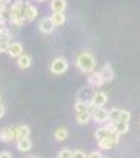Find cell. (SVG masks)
<instances>
[{
	"label": "cell",
	"mask_w": 140,
	"mask_h": 158,
	"mask_svg": "<svg viewBox=\"0 0 140 158\" xmlns=\"http://www.w3.org/2000/svg\"><path fill=\"white\" fill-rule=\"evenodd\" d=\"M76 65H77V68L82 73L91 74L95 73V68H96V59L90 51H82L77 56V59H76Z\"/></svg>",
	"instance_id": "obj_1"
},
{
	"label": "cell",
	"mask_w": 140,
	"mask_h": 158,
	"mask_svg": "<svg viewBox=\"0 0 140 158\" xmlns=\"http://www.w3.org/2000/svg\"><path fill=\"white\" fill-rule=\"evenodd\" d=\"M0 141L11 144V142H18L19 136H18V125L16 127H3L0 130Z\"/></svg>",
	"instance_id": "obj_2"
},
{
	"label": "cell",
	"mask_w": 140,
	"mask_h": 158,
	"mask_svg": "<svg viewBox=\"0 0 140 158\" xmlns=\"http://www.w3.org/2000/svg\"><path fill=\"white\" fill-rule=\"evenodd\" d=\"M68 70V60L65 57H57L50 62V73L52 74H63Z\"/></svg>",
	"instance_id": "obj_3"
},
{
	"label": "cell",
	"mask_w": 140,
	"mask_h": 158,
	"mask_svg": "<svg viewBox=\"0 0 140 158\" xmlns=\"http://www.w3.org/2000/svg\"><path fill=\"white\" fill-rule=\"evenodd\" d=\"M118 142H120V135H117L115 131H113V133H109L107 138L98 141V146H99V149H103V150H109L113 146H117Z\"/></svg>",
	"instance_id": "obj_4"
},
{
	"label": "cell",
	"mask_w": 140,
	"mask_h": 158,
	"mask_svg": "<svg viewBox=\"0 0 140 158\" xmlns=\"http://www.w3.org/2000/svg\"><path fill=\"white\" fill-rule=\"evenodd\" d=\"M91 118L96 123H106L109 122V111L106 108H95L91 111Z\"/></svg>",
	"instance_id": "obj_5"
},
{
	"label": "cell",
	"mask_w": 140,
	"mask_h": 158,
	"mask_svg": "<svg viewBox=\"0 0 140 158\" xmlns=\"http://www.w3.org/2000/svg\"><path fill=\"white\" fill-rule=\"evenodd\" d=\"M106 103H107V94H104V92H96L90 101V106L93 109L95 108H104Z\"/></svg>",
	"instance_id": "obj_6"
},
{
	"label": "cell",
	"mask_w": 140,
	"mask_h": 158,
	"mask_svg": "<svg viewBox=\"0 0 140 158\" xmlns=\"http://www.w3.org/2000/svg\"><path fill=\"white\" fill-rule=\"evenodd\" d=\"M38 18V10L36 6H33L32 3L25 2L24 3V19L25 21H35Z\"/></svg>",
	"instance_id": "obj_7"
},
{
	"label": "cell",
	"mask_w": 140,
	"mask_h": 158,
	"mask_svg": "<svg viewBox=\"0 0 140 158\" xmlns=\"http://www.w3.org/2000/svg\"><path fill=\"white\" fill-rule=\"evenodd\" d=\"M38 29H40V32H43V33H52L55 25H54V22H52L50 18H43L40 21V24H38Z\"/></svg>",
	"instance_id": "obj_8"
},
{
	"label": "cell",
	"mask_w": 140,
	"mask_h": 158,
	"mask_svg": "<svg viewBox=\"0 0 140 158\" xmlns=\"http://www.w3.org/2000/svg\"><path fill=\"white\" fill-rule=\"evenodd\" d=\"M8 54L11 56V57H21L22 54H24V46H22V43H19V41H11V44H10V48H8Z\"/></svg>",
	"instance_id": "obj_9"
},
{
	"label": "cell",
	"mask_w": 140,
	"mask_h": 158,
	"mask_svg": "<svg viewBox=\"0 0 140 158\" xmlns=\"http://www.w3.org/2000/svg\"><path fill=\"white\" fill-rule=\"evenodd\" d=\"M106 81H104V77L101 76V73H91L90 76H88V85L90 87H101Z\"/></svg>",
	"instance_id": "obj_10"
},
{
	"label": "cell",
	"mask_w": 140,
	"mask_h": 158,
	"mask_svg": "<svg viewBox=\"0 0 140 158\" xmlns=\"http://www.w3.org/2000/svg\"><path fill=\"white\" fill-rule=\"evenodd\" d=\"M66 5V0H50V10L54 13H65Z\"/></svg>",
	"instance_id": "obj_11"
},
{
	"label": "cell",
	"mask_w": 140,
	"mask_h": 158,
	"mask_svg": "<svg viewBox=\"0 0 140 158\" xmlns=\"http://www.w3.org/2000/svg\"><path fill=\"white\" fill-rule=\"evenodd\" d=\"M16 147H18L19 152H30V149H32V141H30V138L19 139V141L16 142Z\"/></svg>",
	"instance_id": "obj_12"
},
{
	"label": "cell",
	"mask_w": 140,
	"mask_h": 158,
	"mask_svg": "<svg viewBox=\"0 0 140 158\" xmlns=\"http://www.w3.org/2000/svg\"><path fill=\"white\" fill-rule=\"evenodd\" d=\"M50 19H52V22H54L55 27H61V25L66 22L65 13H52V15H50Z\"/></svg>",
	"instance_id": "obj_13"
},
{
	"label": "cell",
	"mask_w": 140,
	"mask_h": 158,
	"mask_svg": "<svg viewBox=\"0 0 140 158\" xmlns=\"http://www.w3.org/2000/svg\"><path fill=\"white\" fill-rule=\"evenodd\" d=\"M99 73H101V76L104 77L106 82H107V81H112V79H113V70H112V65H110V63H104L103 70H101Z\"/></svg>",
	"instance_id": "obj_14"
},
{
	"label": "cell",
	"mask_w": 140,
	"mask_h": 158,
	"mask_svg": "<svg viewBox=\"0 0 140 158\" xmlns=\"http://www.w3.org/2000/svg\"><path fill=\"white\" fill-rule=\"evenodd\" d=\"M30 65H32V57H30V56L22 54L21 57H18V67H19V68L27 70V68H30Z\"/></svg>",
	"instance_id": "obj_15"
},
{
	"label": "cell",
	"mask_w": 140,
	"mask_h": 158,
	"mask_svg": "<svg viewBox=\"0 0 140 158\" xmlns=\"http://www.w3.org/2000/svg\"><path fill=\"white\" fill-rule=\"evenodd\" d=\"M68 136H69V131H68V128H65V127H58V128L54 131V138H55L57 141H65V139H68Z\"/></svg>",
	"instance_id": "obj_16"
},
{
	"label": "cell",
	"mask_w": 140,
	"mask_h": 158,
	"mask_svg": "<svg viewBox=\"0 0 140 158\" xmlns=\"http://www.w3.org/2000/svg\"><path fill=\"white\" fill-rule=\"evenodd\" d=\"M74 111L76 114H82V112H87V111H90V104L82 101V100H77L74 103Z\"/></svg>",
	"instance_id": "obj_17"
},
{
	"label": "cell",
	"mask_w": 140,
	"mask_h": 158,
	"mask_svg": "<svg viewBox=\"0 0 140 158\" xmlns=\"http://www.w3.org/2000/svg\"><path fill=\"white\" fill-rule=\"evenodd\" d=\"M90 120H91V111H87V112L77 114V117H76V122H77L79 125H87Z\"/></svg>",
	"instance_id": "obj_18"
},
{
	"label": "cell",
	"mask_w": 140,
	"mask_h": 158,
	"mask_svg": "<svg viewBox=\"0 0 140 158\" xmlns=\"http://www.w3.org/2000/svg\"><path fill=\"white\" fill-rule=\"evenodd\" d=\"M11 30L6 25H0V41H11Z\"/></svg>",
	"instance_id": "obj_19"
},
{
	"label": "cell",
	"mask_w": 140,
	"mask_h": 158,
	"mask_svg": "<svg viewBox=\"0 0 140 158\" xmlns=\"http://www.w3.org/2000/svg\"><path fill=\"white\" fill-rule=\"evenodd\" d=\"M18 136H19V139L30 138V127L29 125H18Z\"/></svg>",
	"instance_id": "obj_20"
},
{
	"label": "cell",
	"mask_w": 140,
	"mask_h": 158,
	"mask_svg": "<svg viewBox=\"0 0 140 158\" xmlns=\"http://www.w3.org/2000/svg\"><path fill=\"white\" fill-rule=\"evenodd\" d=\"M129 131V123H124V122H117L115 123V133L117 135H124V133H128Z\"/></svg>",
	"instance_id": "obj_21"
},
{
	"label": "cell",
	"mask_w": 140,
	"mask_h": 158,
	"mask_svg": "<svg viewBox=\"0 0 140 158\" xmlns=\"http://www.w3.org/2000/svg\"><path fill=\"white\" fill-rule=\"evenodd\" d=\"M120 114H121V109H118V108H112V109H109V120L110 122H120Z\"/></svg>",
	"instance_id": "obj_22"
},
{
	"label": "cell",
	"mask_w": 140,
	"mask_h": 158,
	"mask_svg": "<svg viewBox=\"0 0 140 158\" xmlns=\"http://www.w3.org/2000/svg\"><path fill=\"white\" fill-rule=\"evenodd\" d=\"M107 136H109V131L106 130V127H101V128H98V130L95 131V138H96L98 141L104 139V138H107Z\"/></svg>",
	"instance_id": "obj_23"
},
{
	"label": "cell",
	"mask_w": 140,
	"mask_h": 158,
	"mask_svg": "<svg viewBox=\"0 0 140 158\" xmlns=\"http://www.w3.org/2000/svg\"><path fill=\"white\" fill-rule=\"evenodd\" d=\"M129 120H131V112H129V111H124V109H121V114H120V122L129 123Z\"/></svg>",
	"instance_id": "obj_24"
},
{
	"label": "cell",
	"mask_w": 140,
	"mask_h": 158,
	"mask_svg": "<svg viewBox=\"0 0 140 158\" xmlns=\"http://www.w3.org/2000/svg\"><path fill=\"white\" fill-rule=\"evenodd\" d=\"M72 152L71 149H61L58 152V158H72Z\"/></svg>",
	"instance_id": "obj_25"
},
{
	"label": "cell",
	"mask_w": 140,
	"mask_h": 158,
	"mask_svg": "<svg viewBox=\"0 0 140 158\" xmlns=\"http://www.w3.org/2000/svg\"><path fill=\"white\" fill-rule=\"evenodd\" d=\"M11 41H0V52H8Z\"/></svg>",
	"instance_id": "obj_26"
},
{
	"label": "cell",
	"mask_w": 140,
	"mask_h": 158,
	"mask_svg": "<svg viewBox=\"0 0 140 158\" xmlns=\"http://www.w3.org/2000/svg\"><path fill=\"white\" fill-rule=\"evenodd\" d=\"M72 158H88V156H87L85 152H82V150H74V152H72Z\"/></svg>",
	"instance_id": "obj_27"
},
{
	"label": "cell",
	"mask_w": 140,
	"mask_h": 158,
	"mask_svg": "<svg viewBox=\"0 0 140 158\" xmlns=\"http://www.w3.org/2000/svg\"><path fill=\"white\" fill-rule=\"evenodd\" d=\"M88 158H103V155H101V152H91Z\"/></svg>",
	"instance_id": "obj_28"
},
{
	"label": "cell",
	"mask_w": 140,
	"mask_h": 158,
	"mask_svg": "<svg viewBox=\"0 0 140 158\" xmlns=\"http://www.w3.org/2000/svg\"><path fill=\"white\" fill-rule=\"evenodd\" d=\"M0 158H13V156L8 150H3V152H0Z\"/></svg>",
	"instance_id": "obj_29"
},
{
	"label": "cell",
	"mask_w": 140,
	"mask_h": 158,
	"mask_svg": "<svg viewBox=\"0 0 140 158\" xmlns=\"http://www.w3.org/2000/svg\"><path fill=\"white\" fill-rule=\"evenodd\" d=\"M3 115H5V106H3L2 103H0V118H2Z\"/></svg>",
	"instance_id": "obj_30"
},
{
	"label": "cell",
	"mask_w": 140,
	"mask_h": 158,
	"mask_svg": "<svg viewBox=\"0 0 140 158\" xmlns=\"http://www.w3.org/2000/svg\"><path fill=\"white\" fill-rule=\"evenodd\" d=\"M10 2H11V0H0V5H2V3H6V5H8Z\"/></svg>",
	"instance_id": "obj_31"
},
{
	"label": "cell",
	"mask_w": 140,
	"mask_h": 158,
	"mask_svg": "<svg viewBox=\"0 0 140 158\" xmlns=\"http://www.w3.org/2000/svg\"><path fill=\"white\" fill-rule=\"evenodd\" d=\"M29 158H40V156H33V155H32V156H29Z\"/></svg>",
	"instance_id": "obj_32"
},
{
	"label": "cell",
	"mask_w": 140,
	"mask_h": 158,
	"mask_svg": "<svg viewBox=\"0 0 140 158\" xmlns=\"http://www.w3.org/2000/svg\"><path fill=\"white\" fill-rule=\"evenodd\" d=\"M36 2H46V0H36Z\"/></svg>",
	"instance_id": "obj_33"
}]
</instances>
